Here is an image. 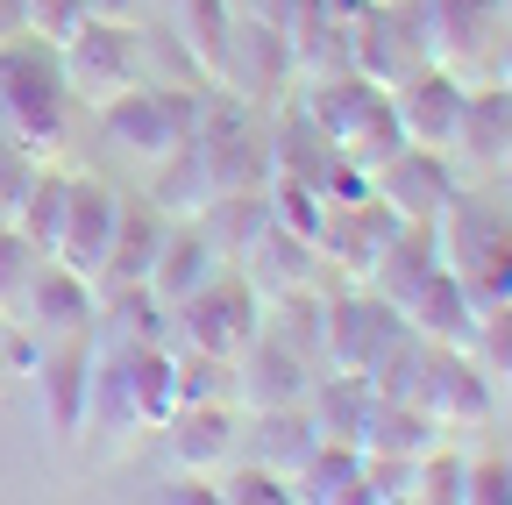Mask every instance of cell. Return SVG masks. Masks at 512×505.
I'll use <instances>...</instances> for the list:
<instances>
[{
  "label": "cell",
  "instance_id": "cell-1",
  "mask_svg": "<svg viewBox=\"0 0 512 505\" xmlns=\"http://www.w3.org/2000/svg\"><path fill=\"white\" fill-rule=\"evenodd\" d=\"M0 129L36 164H50L72 136V86H64L57 43L43 36H0Z\"/></svg>",
  "mask_w": 512,
  "mask_h": 505
},
{
  "label": "cell",
  "instance_id": "cell-2",
  "mask_svg": "<svg viewBox=\"0 0 512 505\" xmlns=\"http://www.w3.org/2000/svg\"><path fill=\"white\" fill-rule=\"evenodd\" d=\"M427 228H434V257L477 292V306L512 299V200H484L456 185V200Z\"/></svg>",
  "mask_w": 512,
  "mask_h": 505
},
{
  "label": "cell",
  "instance_id": "cell-3",
  "mask_svg": "<svg viewBox=\"0 0 512 505\" xmlns=\"http://www.w3.org/2000/svg\"><path fill=\"white\" fill-rule=\"evenodd\" d=\"M57 65H64V86L72 100L100 107L128 86L150 79V43H143V22H114V15H86L72 36L57 43Z\"/></svg>",
  "mask_w": 512,
  "mask_h": 505
},
{
  "label": "cell",
  "instance_id": "cell-4",
  "mask_svg": "<svg viewBox=\"0 0 512 505\" xmlns=\"http://www.w3.org/2000/svg\"><path fill=\"white\" fill-rule=\"evenodd\" d=\"M93 114H100V136H107L121 157H136V164H157V157H171L178 143H192V93H185V86L143 79V86L100 100Z\"/></svg>",
  "mask_w": 512,
  "mask_h": 505
},
{
  "label": "cell",
  "instance_id": "cell-5",
  "mask_svg": "<svg viewBox=\"0 0 512 505\" xmlns=\"http://www.w3.org/2000/svg\"><path fill=\"white\" fill-rule=\"evenodd\" d=\"M256 328H264V299L249 292V278L235 264H221L185 306H171V335L185 349H207V356H228V363L256 342Z\"/></svg>",
  "mask_w": 512,
  "mask_h": 505
},
{
  "label": "cell",
  "instance_id": "cell-6",
  "mask_svg": "<svg viewBox=\"0 0 512 505\" xmlns=\"http://www.w3.org/2000/svg\"><path fill=\"white\" fill-rule=\"evenodd\" d=\"M406 335L399 306H384L370 285L328 299V321H320V370H342V377H363L384 349Z\"/></svg>",
  "mask_w": 512,
  "mask_h": 505
},
{
  "label": "cell",
  "instance_id": "cell-7",
  "mask_svg": "<svg viewBox=\"0 0 512 505\" xmlns=\"http://www.w3.org/2000/svg\"><path fill=\"white\" fill-rule=\"evenodd\" d=\"M214 86L242 93L249 107L256 100H278L299 86V65H292V36L271 29V22H256V15H235L228 29V50H221V65H214Z\"/></svg>",
  "mask_w": 512,
  "mask_h": 505
},
{
  "label": "cell",
  "instance_id": "cell-8",
  "mask_svg": "<svg viewBox=\"0 0 512 505\" xmlns=\"http://www.w3.org/2000/svg\"><path fill=\"white\" fill-rule=\"evenodd\" d=\"M313 356L278 342L271 328H256V342L235 356V413H299L313 392Z\"/></svg>",
  "mask_w": 512,
  "mask_h": 505
},
{
  "label": "cell",
  "instance_id": "cell-9",
  "mask_svg": "<svg viewBox=\"0 0 512 505\" xmlns=\"http://www.w3.org/2000/svg\"><path fill=\"white\" fill-rule=\"evenodd\" d=\"M463 100L470 86L448 72V65H413L399 86H392V114H399V136L413 150H441L456 157V129H463Z\"/></svg>",
  "mask_w": 512,
  "mask_h": 505
},
{
  "label": "cell",
  "instance_id": "cell-10",
  "mask_svg": "<svg viewBox=\"0 0 512 505\" xmlns=\"http://www.w3.org/2000/svg\"><path fill=\"white\" fill-rule=\"evenodd\" d=\"M413 399L434 413V427H484L491 420V370L470 349H420V385Z\"/></svg>",
  "mask_w": 512,
  "mask_h": 505
},
{
  "label": "cell",
  "instance_id": "cell-11",
  "mask_svg": "<svg viewBox=\"0 0 512 505\" xmlns=\"http://www.w3.org/2000/svg\"><path fill=\"white\" fill-rule=\"evenodd\" d=\"M36 370V392H43V420L50 434H86V406H93V335H57V342H36L29 356Z\"/></svg>",
  "mask_w": 512,
  "mask_h": 505
},
{
  "label": "cell",
  "instance_id": "cell-12",
  "mask_svg": "<svg viewBox=\"0 0 512 505\" xmlns=\"http://www.w3.org/2000/svg\"><path fill=\"white\" fill-rule=\"evenodd\" d=\"M114 221H121V193H114V185H100V178H72V193H64V228H57V249H50V257H57L64 271H79V278L100 285Z\"/></svg>",
  "mask_w": 512,
  "mask_h": 505
},
{
  "label": "cell",
  "instance_id": "cell-13",
  "mask_svg": "<svg viewBox=\"0 0 512 505\" xmlns=\"http://www.w3.org/2000/svg\"><path fill=\"white\" fill-rule=\"evenodd\" d=\"M235 271L249 278V292H256V299L271 306V299H292V292H313V285H320V249H313L306 235H292V228L264 221V228L242 242Z\"/></svg>",
  "mask_w": 512,
  "mask_h": 505
},
{
  "label": "cell",
  "instance_id": "cell-14",
  "mask_svg": "<svg viewBox=\"0 0 512 505\" xmlns=\"http://www.w3.org/2000/svg\"><path fill=\"white\" fill-rule=\"evenodd\" d=\"M157 434H164V449H171L178 470H192V477H221V470L235 463V449H242V413H235L228 399L178 406Z\"/></svg>",
  "mask_w": 512,
  "mask_h": 505
},
{
  "label": "cell",
  "instance_id": "cell-15",
  "mask_svg": "<svg viewBox=\"0 0 512 505\" xmlns=\"http://www.w3.org/2000/svg\"><path fill=\"white\" fill-rule=\"evenodd\" d=\"M93 321H100V285L93 278H79V271H64L57 257L36 271V285H29V299H22V335H36V342H57V335H93Z\"/></svg>",
  "mask_w": 512,
  "mask_h": 505
},
{
  "label": "cell",
  "instance_id": "cell-16",
  "mask_svg": "<svg viewBox=\"0 0 512 505\" xmlns=\"http://www.w3.org/2000/svg\"><path fill=\"white\" fill-rule=\"evenodd\" d=\"M477 292L448 271V264H434L420 285H413V299L399 306V321L420 335V342H434V349H470L477 342Z\"/></svg>",
  "mask_w": 512,
  "mask_h": 505
},
{
  "label": "cell",
  "instance_id": "cell-17",
  "mask_svg": "<svg viewBox=\"0 0 512 505\" xmlns=\"http://www.w3.org/2000/svg\"><path fill=\"white\" fill-rule=\"evenodd\" d=\"M370 193L392 207L399 221H434L448 200H456V178H448V157L441 150H399V157H384L370 171Z\"/></svg>",
  "mask_w": 512,
  "mask_h": 505
},
{
  "label": "cell",
  "instance_id": "cell-18",
  "mask_svg": "<svg viewBox=\"0 0 512 505\" xmlns=\"http://www.w3.org/2000/svg\"><path fill=\"white\" fill-rule=\"evenodd\" d=\"M214 271H221V249L207 242V228L200 221H171L164 242H157V264H150V292L164 306H185Z\"/></svg>",
  "mask_w": 512,
  "mask_h": 505
},
{
  "label": "cell",
  "instance_id": "cell-19",
  "mask_svg": "<svg viewBox=\"0 0 512 505\" xmlns=\"http://www.w3.org/2000/svg\"><path fill=\"white\" fill-rule=\"evenodd\" d=\"M164 228H171V221H164L150 200H121V221H114V242H107V264H100V292L150 285V264H157Z\"/></svg>",
  "mask_w": 512,
  "mask_h": 505
},
{
  "label": "cell",
  "instance_id": "cell-20",
  "mask_svg": "<svg viewBox=\"0 0 512 505\" xmlns=\"http://www.w3.org/2000/svg\"><path fill=\"white\" fill-rule=\"evenodd\" d=\"M292 498H313V505H363V449H356V441L313 434V449H306L299 470H292Z\"/></svg>",
  "mask_w": 512,
  "mask_h": 505
},
{
  "label": "cell",
  "instance_id": "cell-21",
  "mask_svg": "<svg viewBox=\"0 0 512 505\" xmlns=\"http://www.w3.org/2000/svg\"><path fill=\"white\" fill-rule=\"evenodd\" d=\"M150 207H157L164 221H200V214L214 207V178H207V164H200V143H178L171 157L150 164Z\"/></svg>",
  "mask_w": 512,
  "mask_h": 505
},
{
  "label": "cell",
  "instance_id": "cell-22",
  "mask_svg": "<svg viewBox=\"0 0 512 505\" xmlns=\"http://www.w3.org/2000/svg\"><path fill=\"white\" fill-rule=\"evenodd\" d=\"M456 157L470 164H512V93L505 86H470L463 100V129H456Z\"/></svg>",
  "mask_w": 512,
  "mask_h": 505
},
{
  "label": "cell",
  "instance_id": "cell-23",
  "mask_svg": "<svg viewBox=\"0 0 512 505\" xmlns=\"http://www.w3.org/2000/svg\"><path fill=\"white\" fill-rule=\"evenodd\" d=\"M171 22H178L171 36L192 50V65L214 79L221 50H228V29H235V8H228V0H171Z\"/></svg>",
  "mask_w": 512,
  "mask_h": 505
},
{
  "label": "cell",
  "instance_id": "cell-24",
  "mask_svg": "<svg viewBox=\"0 0 512 505\" xmlns=\"http://www.w3.org/2000/svg\"><path fill=\"white\" fill-rule=\"evenodd\" d=\"M64 193H72V171H57V164H36V178H29V193L15 200V228L43 249H57V228H64Z\"/></svg>",
  "mask_w": 512,
  "mask_h": 505
},
{
  "label": "cell",
  "instance_id": "cell-25",
  "mask_svg": "<svg viewBox=\"0 0 512 505\" xmlns=\"http://www.w3.org/2000/svg\"><path fill=\"white\" fill-rule=\"evenodd\" d=\"M264 214H271L278 228L320 242V221H328V193H320L313 178H299V171H271V185H264Z\"/></svg>",
  "mask_w": 512,
  "mask_h": 505
},
{
  "label": "cell",
  "instance_id": "cell-26",
  "mask_svg": "<svg viewBox=\"0 0 512 505\" xmlns=\"http://www.w3.org/2000/svg\"><path fill=\"white\" fill-rule=\"evenodd\" d=\"M171 370H178V406H207V399H228L235 406V363L228 356H207V349H171Z\"/></svg>",
  "mask_w": 512,
  "mask_h": 505
},
{
  "label": "cell",
  "instance_id": "cell-27",
  "mask_svg": "<svg viewBox=\"0 0 512 505\" xmlns=\"http://www.w3.org/2000/svg\"><path fill=\"white\" fill-rule=\"evenodd\" d=\"M50 257L8 221L0 228V321H22V299H29V285H36V271H43Z\"/></svg>",
  "mask_w": 512,
  "mask_h": 505
},
{
  "label": "cell",
  "instance_id": "cell-28",
  "mask_svg": "<svg viewBox=\"0 0 512 505\" xmlns=\"http://www.w3.org/2000/svg\"><path fill=\"white\" fill-rule=\"evenodd\" d=\"M214 505H292V477L271 463H228L214 477Z\"/></svg>",
  "mask_w": 512,
  "mask_h": 505
},
{
  "label": "cell",
  "instance_id": "cell-29",
  "mask_svg": "<svg viewBox=\"0 0 512 505\" xmlns=\"http://www.w3.org/2000/svg\"><path fill=\"white\" fill-rule=\"evenodd\" d=\"M470 356L491 370V385H512V299H491V306L477 313V342H470Z\"/></svg>",
  "mask_w": 512,
  "mask_h": 505
},
{
  "label": "cell",
  "instance_id": "cell-30",
  "mask_svg": "<svg viewBox=\"0 0 512 505\" xmlns=\"http://www.w3.org/2000/svg\"><path fill=\"white\" fill-rule=\"evenodd\" d=\"M463 477H470V456L463 449H434L420 456V484H413V498H427V505H463Z\"/></svg>",
  "mask_w": 512,
  "mask_h": 505
},
{
  "label": "cell",
  "instance_id": "cell-31",
  "mask_svg": "<svg viewBox=\"0 0 512 505\" xmlns=\"http://www.w3.org/2000/svg\"><path fill=\"white\" fill-rule=\"evenodd\" d=\"M463 505H512V463H470Z\"/></svg>",
  "mask_w": 512,
  "mask_h": 505
},
{
  "label": "cell",
  "instance_id": "cell-32",
  "mask_svg": "<svg viewBox=\"0 0 512 505\" xmlns=\"http://www.w3.org/2000/svg\"><path fill=\"white\" fill-rule=\"evenodd\" d=\"M157 498H164V505H207V498H214V477H192V470H178V477H171Z\"/></svg>",
  "mask_w": 512,
  "mask_h": 505
},
{
  "label": "cell",
  "instance_id": "cell-33",
  "mask_svg": "<svg viewBox=\"0 0 512 505\" xmlns=\"http://www.w3.org/2000/svg\"><path fill=\"white\" fill-rule=\"evenodd\" d=\"M29 363V342H22V328L15 321H0V370H22Z\"/></svg>",
  "mask_w": 512,
  "mask_h": 505
},
{
  "label": "cell",
  "instance_id": "cell-34",
  "mask_svg": "<svg viewBox=\"0 0 512 505\" xmlns=\"http://www.w3.org/2000/svg\"><path fill=\"white\" fill-rule=\"evenodd\" d=\"M29 29V8L22 0H0V36H22Z\"/></svg>",
  "mask_w": 512,
  "mask_h": 505
},
{
  "label": "cell",
  "instance_id": "cell-35",
  "mask_svg": "<svg viewBox=\"0 0 512 505\" xmlns=\"http://www.w3.org/2000/svg\"><path fill=\"white\" fill-rule=\"evenodd\" d=\"M498 86H505V93H512V50H505V65H498Z\"/></svg>",
  "mask_w": 512,
  "mask_h": 505
},
{
  "label": "cell",
  "instance_id": "cell-36",
  "mask_svg": "<svg viewBox=\"0 0 512 505\" xmlns=\"http://www.w3.org/2000/svg\"><path fill=\"white\" fill-rule=\"evenodd\" d=\"M8 221H15V214H8V200H0V228H8Z\"/></svg>",
  "mask_w": 512,
  "mask_h": 505
},
{
  "label": "cell",
  "instance_id": "cell-37",
  "mask_svg": "<svg viewBox=\"0 0 512 505\" xmlns=\"http://www.w3.org/2000/svg\"><path fill=\"white\" fill-rule=\"evenodd\" d=\"M228 8H235V15H249V0H228Z\"/></svg>",
  "mask_w": 512,
  "mask_h": 505
},
{
  "label": "cell",
  "instance_id": "cell-38",
  "mask_svg": "<svg viewBox=\"0 0 512 505\" xmlns=\"http://www.w3.org/2000/svg\"><path fill=\"white\" fill-rule=\"evenodd\" d=\"M498 15H505V22H512V0H498Z\"/></svg>",
  "mask_w": 512,
  "mask_h": 505
},
{
  "label": "cell",
  "instance_id": "cell-39",
  "mask_svg": "<svg viewBox=\"0 0 512 505\" xmlns=\"http://www.w3.org/2000/svg\"><path fill=\"white\" fill-rule=\"evenodd\" d=\"M370 8H399V0H370Z\"/></svg>",
  "mask_w": 512,
  "mask_h": 505
}]
</instances>
